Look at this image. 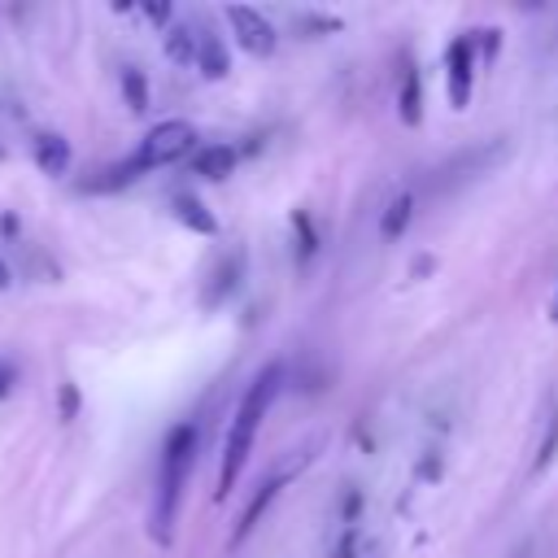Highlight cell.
Instances as JSON below:
<instances>
[{"label":"cell","instance_id":"6","mask_svg":"<svg viewBox=\"0 0 558 558\" xmlns=\"http://www.w3.org/2000/svg\"><path fill=\"white\" fill-rule=\"evenodd\" d=\"M397 113L405 126H418L423 122V83H418V70L405 65L401 70V87H397Z\"/></svg>","mask_w":558,"mask_h":558},{"label":"cell","instance_id":"8","mask_svg":"<svg viewBox=\"0 0 558 558\" xmlns=\"http://www.w3.org/2000/svg\"><path fill=\"white\" fill-rule=\"evenodd\" d=\"M196 65H201V74H205V78H222V74L231 70L227 48L218 44V35H209V31H201V35H196Z\"/></svg>","mask_w":558,"mask_h":558},{"label":"cell","instance_id":"4","mask_svg":"<svg viewBox=\"0 0 558 558\" xmlns=\"http://www.w3.org/2000/svg\"><path fill=\"white\" fill-rule=\"evenodd\" d=\"M227 22L235 26V39H240L244 52H253V57H270V52H275V26H270L257 9H248V4H227Z\"/></svg>","mask_w":558,"mask_h":558},{"label":"cell","instance_id":"10","mask_svg":"<svg viewBox=\"0 0 558 558\" xmlns=\"http://www.w3.org/2000/svg\"><path fill=\"white\" fill-rule=\"evenodd\" d=\"M35 161H39L44 174H65V166H70V144H65L61 135H39V140H35Z\"/></svg>","mask_w":558,"mask_h":558},{"label":"cell","instance_id":"7","mask_svg":"<svg viewBox=\"0 0 558 558\" xmlns=\"http://www.w3.org/2000/svg\"><path fill=\"white\" fill-rule=\"evenodd\" d=\"M231 166H235V148H227V144H205L192 153V170L201 179H227Z\"/></svg>","mask_w":558,"mask_h":558},{"label":"cell","instance_id":"9","mask_svg":"<svg viewBox=\"0 0 558 558\" xmlns=\"http://www.w3.org/2000/svg\"><path fill=\"white\" fill-rule=\"evenodd\" d=\"M174 218H179L183 227H192L196 235H214V231H218V218H214L196 196H187V192L174 196Z\"/></svg>","mask_w":558,"mask_h":558},{"label":"cell","instance_id":"1","mask_svg":"<svg viewBox=\"0 0 558 558\" xmlns=\"http://www.w3.org/2000/svg\"><path fill=\"white\" fill-rule=\"evenodd\" d=\"M275 388H279V366H270V371L244 392V401H240V410H235V418H231V427H227V440H222L218 501H222V497L235 488V480L244 475V462H248V453H253V440H257V427H262V418H266V410H270Z\"/></svg>","mask_w":558,"mask_h":558},{"label":"cell","instance_id":"5","mask_svg":"<svg viewBox=\"0 0 558 558\" xmlns=\"http://www.w3.org/2000/svg\"><path fill=\"white\" fill-rule=\"evenodd\" d=\"M445 70H449V105L466 109L471 105V87H475V52L471 39H453L445 52Z\"/></svg>","mask_w":558,"mask_h":558},{"label":"cell","instance_id":"2","mask_svg":"<svg viewBox=\"0 0 558 558\" xmlns=\"http://www.w3.org/2000/svg\"><path fill=\"white\" fill-rule=\"evenodd\" d=\"M192 453H196V432L192 423H179L166 436L161 449V471H157V497H153V541L170 545L174 536V519H179V501H183V484L192 475Z\"/></svg>","mask_w":558,"mask_h":558},{"label":"cell","instance_id":"18","mask_svg":"<svg viewBox=\"0 0 558 558\" xmlns=\"http://www.w3.org/2000/svg\"><path fill=\"white\" fill-rule=\"evenodd\" d=\"M554 318H558V296H554Z\"/></svg>","mask_w":558,"mask_h":558},{"label":"cell","instance_id":"13","mask_svg":"<svg viewBox=\"0 0 558 558\" xmlns=\"http://www.w3.org/2000/svg\"><path fill=\"white\" fill-rule=\"evenodd\" d=\"M166 57H170L174 65H192V61H196V35L183 31V26H170V31H166Z\"/></svg>","mask_w":558,"mask_h":558},{"label":"cell","instance_id":"12","mask_svg":"<svg viewBox=\"0 0 558 558\" xmlns=\"http://www.w3.org/2000/svg\"><path fill=\"white\" fill-rule=\"evenodd\" d=\"M279 484H283V480H270V484H262V493H253V501H248V510H244V514H240V523H235V536H231L235 545H240V541H244V536H248V532L257 527V519H262V514H266V506L275 501V493H279Z\"/></svg>","mask_w":558,"mask_h":558},{"label":"cell","instance_id":"3","mask_svg":"<svg viewBox=\"0 0 558 558\" xmlns=\"http://www.w3.org/2000/svg\"><path fill=\"white\" fill-rule=\"evenodd\" d=\"M192 140H196V131H192V122H183V118H170V122H157L144 140H140V148H135V170H157V166H170V161H179V157H187L192 153Z\"/></svg>","mask_w":558,"mask_h":558},{"label":"cell","instance_id":"14","mask_svg":"<svg viewBox=\"0 0 558 558\" xmlns=\"http://www.w3.org/2000/svg\"><path fill=\"white\" fill-rule=\"evenodd\" d=\"M122 92H126V105H131L135 113H144V109H148V87H144V74H140L135 65H126V70H122Z\"/></svg>","mask_w":558,"mask_h":558},{"label":"cell","instance_id":"16","mask_svg":"<svg viewBox=\"0 0 558 558\" xmlns=\"http://www.w3.org/2000/svg\"><path fill=\"white\" fill-rule=\"evenodd\" d=\"M9 388H13V371L0 366V397H9Z\"/></svg>","mask_w":558,"mask_h":558},{"label":"cell","instance_id":"15","mask_svg":"<svg viewBox=\"0 0 558 558\" xmlns=\"http://www.w3.org/2000/svg\"><path fill=\"white\" fill-rule=\"evenodd\" d=\"M144 13H148V22H166L170 17V4H144Z\"/></svg>","mask_w":558,"mask_h":558},{"label":"cell","instance_id":"11","mask_svg":"<svg viewBox=\"0 0 558 558\" xmlns=\"http://www.w3.org/2000/svg\"><path fill=\"white\" fill-rule=\"evenodd\" d=\"M410 214H414V196H410V192L392 196L388 209H384V218H379V235H384V240H401L405 227H410Z\"/></svg>","mask_w":558,"mask_h":558},{"label":"cell","instance_id":"17","mask_svg":"<svg viewBox=\"0 0 558 558\" xmlns=\"http://www.w3.org/2000/svg\"><path fill=\"white\" fill-rule=\"evenodd\" d=\"M9 283H13V275H9V266H4V262H0V292H4V288H9Z\"/></svg>","mask_w":558,"mask_h":558}]
</instances>
